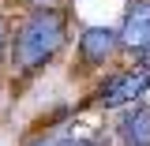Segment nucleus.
I'll use <instances>...</instances> for the list:
<instances>
[{"mask_svg":"<svg viewBox=\"0 0 150 146\" xmlns=\"http://www.w3.org/2000/svg\"><path fill=\"white\" fill-rule=\"evenodd\" d=\"M68 41V15L60 8H38L19 23L11 37V64L19 75H34L53 60Z\"/></svg>","mask_w":150,"mask_h":146,"instance_id":"f257e3e1","label":"nucleus"},{"mask_svg":"<svg viewBox=\"0 0 150 146\" xmlns=\"http://www.w3.org/2000/svg\"><path fill=\"white\" fill-rule=\"evenodd\" d=\"M146 94H150V68L135 64V68H120V71L105 75L94 86V105L105 112H120L128 105L146 101Z\"/></svg>","mask_w":150,"mask_h":146,"instance_id":"f03ea898","label":"nucleus"},{"mask_svg":"<svg viewBox=\"0 0 150 146\" xmlns=\"http://www.w3.org/2000/svg\"><path fill=\"white\" fill-rule=\"evenodd\" d=\"M116 37H120V53H135V56L150 53V0H131L128 4Z\"/></svg>","mask_w":150,"mask_h":146,"instance_id":"7ed1b4c3","label":"nucleus"},{"mask_svg":"<svg viewBox=\"0 0 150 146\" xmlns=\"http://www.w3.org/2000/svg\"><path fill=\"white\" fill-rule=\"evenodd\" d=\"M120 56V37L109 26H86L79 37V64L83 68H105Z\"/></svg>","mask_w":150,"mask_h":146,"instance_id":"20e7f679","label":"nucleus"},{"mask_svg":"<svg viewBox=\"0 0 150 146\" xmlns=\"http://www.w3.org/2000/svg\"><path fill=\"white\" fill-rule=\"evenodd\" d=\"M112 135H116L120 146H150V101L120 109Z\"/></svg>","mask_w":150,"mask_h":146,"instance_id":"39448f33","label":"nucleus"},{"mask_svg":"<svg viewBox=\"0 0 150 146\" xmlns=\"http://www.w3.org/2000/svg\"><path fill=\"white\" fill-rule=\"evenodd\" d=\"M26 146H64V128H53V131H41L34 135Z\"/></svg>","mask_w":150,"mask_h":146,"instance_id":"423d86ee","label":"nucleus"},{"mask_svg":"<svg viewBox=\"0 0 150 146\" xmlns=\"http://www.w3.org/2000/svg\"><path fill=\"white\" fill-rule=\"evenodd\" d=\"M4 53H8V19L0 15V60H4Z\"/></svg>","mask_w":150,"mask_h":146,"instance_id":"0eeeda50","label":"nucleus"},{"mask_svg":"<svg viewBox=\"0 0 150 146\" xmlns=\"http://www.w3.org/2000/svg\"><path fill=\"white\" fill-rule=\"evenodd\" d=\"M30 4H34V11L38 8H60V0H30Z\"/></svg>","mask_w":150,"mask_h":146,"instance_id":"6e6552de","label":"nucleus"}]
</instances>
